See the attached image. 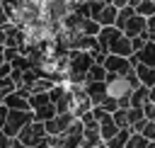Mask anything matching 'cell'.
Listing matches in <instances>:
<instances>
[{"label":"cell","mask_w":155,"mask_h":148,"mask_svg":"<svg viewBox=\"0 0 155 148\" xmlns=\"http://www.w3.org/2000/svg\"><path fill=\"white\" fill-rule=\"evenodd\" d=\"M148 92H150V87L138 85V87L131 92V107H145V104H148Z\"/></svg>","instance_id":"cell-15"},{"label":"cell","mask_w":155,"mask_h":148,"mask_svg":"<svg viewBox=\"0 0 155 148\" xmlns=\"http://www.w3.org/2000/svg\"><path fill=\"white\" fill-rule=\"evenodd\" d=\"M19 53H22V51H19V49H17V46H5V51H2V58H5V61H10V63H12V61H15V58H17V56H19Z\"/></svg>","instance_id":"cell-24"},{"label":"cell","mask_w":155,"mask_h":148,"mask_svg":"<svg viewBox=\"0 0 155 148\" xmlns=\"http://www.w3.org/2000/svg\"><path fill=\"white\" fill-rule=\"evenodd\" d=\"M148 141H155V121H145V126H143V131H140Z\"/></svg>","instance_id":"cell-25"},{"label":"cell","mask_w":155,"mask_h":148,"mask_svg":"<svg viewBox=\"0 0 155 148\" xmlns=\"http://www.w3.org/2000/svg\"><path fill=\"white\" fill-rule=\"evenodd\" d=\"M133 63H145V66H153L155 68V41H145L143 49H138L133 56H131Z\"/></svg>","instance_id":"cell-12"},{"label":"cell","mask_w":155,"mask_h":148,"mask_svg":"<svg viewBox=\"0 0 155 148\" xmlns=\"http://www.w3.org/2000/svg\"><path fill=\"white\" fill-rule=\"evenodd\" d=\"M104 68H107V73H114V75H128V73H133V61L126 58V56L107 53V58H104Z\"/></svg>","instance_id":"cell-7"},{"label":"cell","mask_w":155,"mask_h":148,"mask_svg":"<svg viewBox=\"0 0 155 148\" xmlns=\"http://www.w3.org/2000/svg\"><path fill=\"white\" fill-rule=\"evenodd\" d=\"M58 112H56V107L51 104V102H46V104H41V107H36L34 109V119L36 121H48V119H53Z\"/></svg>","instance_id":"cell-16"},{"label":"cell","mask_w":155,"mask_h":148,"mask_svg":"<svg viewBox=\"0 0 155 148\" xmlns=\"http://www.w3.org/2000/svg\"><path fill=\"white\" fill-rule=\"evenodd\" d=\"M126 121H128V129L131 131H143V126H145V109L143 107H126Z\"/></svg>","instance_id":"cell-11"},{"label":"cell","mask_w":155,"mask_h":148,"mask_svg":"<svg viewBox=\"0 0 155 148\" xmlns=\"http://www.w3.org/2000/svg\"><path fill=\"white\" fill-rule=\"evenodd\" d=\"M48 133H46V126H44V121H36V119H31L19 133H17V141L19 143H24L27 148H34L41 138H46Z\"/></svg>","instance_id":"cell-5"},{"label":"cell","mask_w":155,"mask_h":148,"mask_svg":"<svg viewBox=\"0 0 155 148\" xmlns=\"http://www.w3.org/2000/svg\"><path fill=\"white\" fill-rule=\"evenodd\" d=\"M80 148H82V146H80Z\"/></svg>","instance_id":"cell-37"},{"label":"cell","mask_w":155,"mask_h":148,"mask_svg":"<svg viewBox=\"0 0 155 148\" xmlns=\"http://www.w3.org/2000/svg\"><path fill=\"white\" fill-rule=\"evenodd\" d=\"M121 32H124L128 39H136V36H143V34H148V17H143V15L133 12V15L126 19V24L121 27ZM148 36H150V34H148Z\"/></svg>","instance_id":"cell-8"},{"label":"cell","mask_w":155,"mask_h":148,"mask_svg":"<svg viewBox=\"0 0 155 148\" xmlns=\"http://www.w3.org/2000/svg\"><path fill=\"white\" fill-rule=\"evenodd\" d=\"M133 12H136V10H133L131 5H126V7H119V12H116V24H114V27H119V29H121V27L126 24V19H128Z\"/></svg>","instance_id":"cell-23"},{"label":"cell","mask_w":155,"mask_h":148,"mask_svg":"<svg viewBox=\"0 0 155 148\" xmlns=\"http://www.w3.org/2000/svg\"><path fill=\"white\" fill-rule=\"evenodd\" d=\"M150 41H155V32H153V34H150Z\"/></svg>","instance_id":"cell-36"},{"label":"cell","mask_w":155,"mask_h":148,"mask_svg":"<svg viewBox=\"0 0 155 148\" xmlns=\"http://www.w3.org/2000/svg\"><path fill=\"white\" fill-rule=\"evenodd\" d=\"M87 80H107V68L104 63H92L90 73H87Z\"/></svg>","instance_id":"cell-22"},{"label":"cell","mask_w":155,"mask_h":148,"mask_svg":"<svg viewBox=\"0 0 155 148\" xmlns=\"http://www.w3.org/2000/svg\"><path fill=\"white\" fill-rule=\"evenodd\" d=\"M2 104H7V109H31L29 107V90L27 87H17L15 92H10L5 99H2Z\"/></svg>","instance_id":"cell-10"},{"label":"cell","mask_w":155,"mask_h":148,"mask_svg":"<svg viewBox=\"0 0 155 148\" xmlns=\"http://www.w3.org/2000/svg\"><path fill=\"white\" fill-rule=\"evenodd\" d=\"M75 119H78V116H75L73 112H58L53 119L44 121L46 133H48V136H61V133H65V131L73 126V121H75Z\"/></svg>","instance_id":"cell-6"},{"label":"cell","mask_w":155,"mask_h":148,"mask_svg":"<svg viewBox=\"0 0 155 148\" xmlns=\"http://www.w3.org/2000/svg\"><path fill=\"white\" fill-rule=\"evenodd\" d=\"M133 70H136V78L140 80V85H145V87H153V85H155V68H153V66L133 63Z\"/></svg>","instance_id":"cell-13"},{"label":"cell","mask_w":155,"mask_h":148,"mask_svg":"<svg viewBox=\"0 0 155 148\" xmlns=\"http://www.w3.org/2000/svg\"><path fill=\"white\" fill-rule=\"evenodd\" d=\"M90 2H109V0H90Z\"/></svg>","instance_id":"cell-34"},{"label":"cell","mask_w":155,"mask_h":148,"mask_svg":"<svg viewBox=\"0 0 155 148\" xmlns=\"http://www.w3.org/2000/svg\"><path fill=\"white\" fill-rule=\"evenodd\" d=\"M82 87H85L92 107H99V104L107 99V82H104V80H85Z\"/></svg>","instance_id":"cell-9"},{"label":"cell","mask_w":155,"mask_h":148,"mask_svg":"<svg viewBox=\"0 0 155 148\" xmlns=\"http://www.w3.org/2000/svg\"><path fill=\"white\" fill-rule=\"evenodd\" d=\"M48 99L56 107V112H73V90H70V82H56L48 90Z\"/></svg>","instance_id":"cell-3"},{"label":"cell","mask_w":155,"mask_h":148,"mask_svg":"<svg viewBox=\"0 0 155 148\" xmlns=\"http://www.w3.org/2000/svg\"><path fill=\"white\" fill-rule=\"evenodd\" d=\"M34 119V112L31 109H10V114H7V121H5V126H2V131L10 136V138H17V133L29 124Z\"/></svg>","instance_id":"cell-4"},{"label":"cell","mask_w":155,"mask_h":148,"mask_svg":"<svg viewBox=\"0 0 155 148\" xmlns=\"http://www.w3.org/2000/svg\"><path fill=\"white\" fill-rule=\"evenodd\" d=\"M12 141H15V138H10V136L0 129V148H10V146H12Z\"/></svg>","instance_id":"cell-28"},{"label":"cell","mask_w":155,"mask_h":148,"mask_svg":"<svg viewBox=\"0 0 155 148\" xmlns=\"http://www.w3.org/2000/svg\"><path fill=\"white\" fill-rule=\"evenodd\" d=\"M148 143H150V141H148L143 133H138V131H131L126 148H148Z\"/></svg>","instance_id":"cell-19"},{"label":"cell","mask_w":155,"mask_h":148,"mask_svg":"<svg viewBox=\"0 0 155 148\" xmlns=\"http://www.w3.org/2000/svg\"><path fill=\"white\" fill-rule=\"evenodd\" d=\"M148 102H155V85H153L150 92H148Z\"/></svg>","instance_id":"cell-31"},{"label":"cell","mask_w":155,"mask_h":148,"mask_svg":"<svg viewBox=\"0 0 155 148\" xmlns=\"http://www.w3.org/2000/svg\"><path fill=\"white\" fill-rule=\"evenodd\" d=\"M10 148H27V146H24V143H19V141H17V138H15V141H12V146H10Z\"/></svg>","instance_id":"cell-32"},{"label":"cell","mask_w":155,"mask_h":148,"mask_svg":"<svg viewBox=\"0 0 155 148\" xmlns=\"http://www.w3.org/2000/svg\"><path fill=\"white\" fill-rule=\"evenodd\" d=\"M107 97L114 99L119 107H131V92L140 85V80L136 78V70L128 73V75H114V73H107Z\"/></svg>","instance_id":"cell-1"},{"label":"cell","mask_w":155,"mask_h":148,"mask_svg":"<svg viewBox=\"0 0 155 148\" xmlns=\"http://www.w3.org/2000/svg\"><path fill=\"white\" fill-rule=\"evenodd\" d=\"M15 90H17V82H15L10 75H7V78H0V102H2L10 92H15Z\"/></svg>","instance_id":"cell-21"},{"label":"cell","mask_w":155,"mask_h":148,"mask_svg":"<svg viewBox=\"0 0 155 148\" xmlns=\"http://www.w3.org/2000/svg\"><path fill=\"white\" fill-rule=\"evenodd\" d=\"M143 109H145V119L148 121H155V102H148Z\"/></svg>","instance_id":"cell-27"},{"label":"cell","mask_w":155,"mask_h":148,"mask_svg":"<svg viewBox=\"0 0 155 148\" xmlns=\"http://www.w3.org/2000/svg\"><path fill=\"white\" fill-rule=\"evenodd\" d=\"M92 63H94V58H92L90 51H80V49L68 51V75H65V82L82 85L87 80V73H90Z\"/></svg>","instance_id":"cell-2"},{"label":"cell","mask_w":155,"mask_h":148,"mask_svg":"<svg viewBox=\"0 0 155 148\" xmlns=\"http://www.w3.org/2000/svg\"><path fill=\"white\" fill-rule=\"evenodd\" d=\"M128 136H131V129H119V131H116V136L107 141V146H109V148H126Z\"/></svg>","instance_id":"cell-17"},{"label":"cell","mask_w":155,"mask_h":148,"mask_svg":"<svg viewBox=\"0 0 155 148\" xmlns=\"http://www.w3.org/2000/svg\"><path fill=\"white\" fill-rule=\"evenodd\" d=\"M133 10L143 17H150V15H155V0H138V5Z\"/></svg>","instance_id":"cell-20"},{"label":"cell","mask_w":155,"mask_h":148,"mask_svg":"<svg viewBox=\"0 0 155 148\" xmlns=\"http://www.w3.org/2000/svg\"><path fill=\"white\" fill-rule=\"evenodd\" d=\"M7 114H10V109H7V104H2V102H0V129L5 126V121H7Z\"/></svg>","instance_id":"cell-29"},{"label":"cell","mask_w":155,"mask_h":148,"mask_svg":"<svg viewBox=\"0 0 155 148\" xmlns=\"http://www.w3.org/2000/svg\"><path fill=\"white\" fill-rule=\"evenodd\" d=\"M109 2H111V5H116V7H126L131 0H109Z\"/></svg>","instance_id":"cell-30"},{"label":"cell","mask_w":155,"mask_h":148,"mask_svg":"<svg viewBox=\"0 0 155 148\" xmlns=\"http://www.w3.org/2000/svg\"><path fill=\"white\" fill-rule=\"evenodd\" d=\"M94 148H109V146H107V143H99V146H94Z\"/></svg>","instance_id":"cell-33"},{"label":"cell","mask_w":155,"mask_h":148,"mask_svg":"<svg viewBox=\"0 0 155 148\" xmlns=\"http://www.w3.org/2000/svg\"><path fill=\"white\" fill-rule=\"evenodd\" d=\"M116 131H119V126H116V121L111 119V121H104V124H99V133H102V141L107 143L109 138H114L116 136Z\"/></svg>","instance_id":"cell-18"},{"label":"cell","mask_w":155,"mask_h":148,"mask_svg":"<svg viewBox=\"0 0 155 148\" xmlns=\"http://www.w3.org/2000/svg\"><path fill=\"white\" fill-rule=\"evenodd\" d=\"M10 73H12V63H10V61H5V58L0 56V78H7Z\"/></svg>","instance_id":"cell-26"},{"label":"cell","mask_w":155,"mask_h":148,"mask_svg":"<svg viewBox=\"0 0 155 148\" xmlns=\"http://www.w3.org/2000/svg\"><path fill=\"white\" fill-rule=\"evenodd\" d=\"M116 12H119V7H116V5H111V2H107V5H104V10L99 12L97 22H99L102 27H111V24H116Z\"/></svg>","instance_id":"cell-14"},{"label":"cell","mask_w":155,"mask_h":148,"mask_svg":"<svg viewBox=\"0 0 155 148\" xmlns=\"http://www.w3.org/2000/svg\"><path fill=\"white\" fill-rule=\"evenodd\" d=\"M148 148H155V141H150V143H148Z\"/></svg>","instance_id":"cell-35"}]
</instances>
